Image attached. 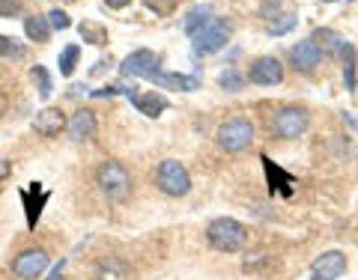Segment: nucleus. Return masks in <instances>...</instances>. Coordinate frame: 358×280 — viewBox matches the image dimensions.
<instances>
[{
	"instance_id": "nucleus-1",
	"label": "nucleus",
	"mask_w": 358,
	"mask_h": 280,
	"mask_svg": "<svg viewBox=\"0 0 358 280\" xmlns=\"http://www.w3.org/2000/svg\"><path fill=\"white\" fill-rule=\"evenodd\" d=\"M206 242L221 253H236L245 248L248 233H245V227L236 218H215L206 227Z\"/></svg>"
},
{
	"instance_id": "nucleus-2",
	"label": "nucleus",
	"mask_w": 358,
	"mask_h": 280,
	"mask_svg": "<svg viewBox=\"0 0 358 280\" xmlns=\"http://www.w3.org/2000/svg\"><path fill=\"white\" fill-rule=\"evenodd\" d=\"M155 185H159V191L167 197H185L192 191V176H188L182 161L164 159L159 164V170H155Z\"/></svg>"
},
{
	"instance_id": "nucleus-3",
	"label": "nucleus",
	"mask_w": 358,
	"mask_h": 280,
	"mask_svg": "<svg viewBox=\"0 0 358 280\" xmlns=\"http://www.w3.org/2000/svg\"><path fill=\"white\" fill-rule=\"evenodd\" d=\"M310 126V117L305 108H281L278 114L272 117L268 122V131H272V138H281V140H293V138H301V134L308 131Z\"/></svg>"
},
{
	"instance_id": "nucleus-4",
	"label": "nucleus",
	"mask_w": 358,
	"mask_h": 280,
	"mask_svg": "<svg viewBox=\"0 0 358 280\" xmlns=\"http://www.w3.org/2000/svg\"><path fill=\"white\" fill-rule=\"evenodd\" d=\"M215 138L224 152H242L245 147H251V140H254V122L245 117H230L227 122L218 126Z\"/></svg>"
},
{
	"instance_id": "nucleus-5",
	"label": "nucleus",
	"mask_w": 358,
	"mask_h": 280,
	"mask_svg": "<svg viewBox=\"0 0 358 280\" xmlns=\"http://www.w3.org/2000/svg\"><path fill=\"white\" fill-rule=\"evenodd\" d=\"M96 185L102 188V194H108V197H126V191L131 188V173L126 164L105 161V164H99V170H96Z\"/></svg>"
},
{
	"instance_id": "nucleus-6",
	"label": "nucleus",
	"mask_w": 358,
	"mask_h": 280,
	"mask_svg": "<svg viewBox=\"0 0 358 280\" xmlns=\"http://www.w3.org/2000/svg\"><path fill=\"white\" fill-rule=\"evenodd\" d=\"M227 36H230V24L224 18H209L203 27H200L192 42H194V54H215L227 45Z\"/></svg>"
},
{
	"instance_id": "nucleus-7",
	"label": "nucleus",
	"mask_w": 358,
	"mask_h": 280,
	"mask_svg": "<svg viewBox=\"0 0 358 280\" xmlns=\"http://www.w3.org/2000/svg\"><path fill=\"white\" fill-rule=\"evenodd\" d=\"M159 66H162L159 54L150 51V48H141V51H131L129 57L120 63V72L126 78H147V81H150L155 72H162Z\"/></svg>"
},
{
	"instance_id": "nucleus-8",
	"label": "nucleus",
	"mask_w": 358,
	"mask_h": 280,
	"mask_svg": "<svg viewBox=\"0 0 358 280\" xmlns=\"http://www.w3.org/2000/svg\"><path fill=\"white\" fill-rule=\"evenodd\" d=\"M48 268V253L42 248H27L13 260V274L21 280H36Z\"/></svg>"
},
{
	"instance_id": "nucleus-9",
	"label": "nucleus",
	"mask_w": 358,
	"mask_h": 280,
	"mask_svg": "<svg viewBox=\"0 0 358 280\" xmlns=\"http://www.w3.org/2000/svg\"><path fill=\"white\" fill-rule=\"evenodd\" d=\"M248 81L260 87H275L284 81V66L278 57H257L248 69Z\"/></svg>"
},
{
	"instance_id": "nucleus-10",
	"label": "nucleus",
	"mask_w": 358,
	"mask_h": 280,
	"mask_svg": "<svg viewBox=\"0 0 358 280\" xmlns=\"http://www.w3.org/2000/svg\"><path fill=\"white\" fill-rule=\"evenodd\" d=\"M346 272V256L341 251H326L320 253L310 265V277L313 280H338Z\"/></svg>"
},
{
	"instance_id": "nucleus-11",
	"label": "nucleus",
	"mask_w": 358,
	"mask_h": 280,
	"mask_svg": "<svg viewBox=\"0 0 358 280\" xmlns=\"http://www.w3.org/2000/svg\"><path fill=\"white\" fill-rule=\"evenodd\" d=\"M322 54L326 51H322L313 39H301L299 45L289 48V63H293L296 69H301V72H310V69H317V66L322 63Z\"/></svg>"
},
{
	"instance_id": "nucleus-12",
	"label": "nucleus",
	"mask_w": 358,
	"mask_h": 280,
	"mask_svg": "<svg viewBox=\"0 0 358 280\" xmlns=\"http://www.w3.org/2000/svg\"><path fill=\"white\" fill-rule=\"evenodd\" d=\"M126 96H129V102L138 108L143 117H152V119H155V117H162L164 110L171 108V102H167L162 93H155V89H152V93H138V89L131 87V89H126Z\"/></svg>"
},
{
	"instance_id": "nucleus-13",
	"label": "nucleus",
	"mask_w": 358,
	"mask_h": 280,
	"mask_svg": "<svg viewBox=\"0 0 358 280\" xmlns=\"http://www.w3.org/2000/svg\"><path fill=\"white\" fill-rule=\"evenodd\" d=\"M48 197H51V191H45L39 182H30V188L21 191V203H24V215H27V227L30 230L36 227V221L42 215V206L48 203Z\"/></svg>"
},
{
	"instance_id": "nucleus-14",
	"label": "nucleus",
	"mask_w": 358,
	"mask_h": 280,
	"mask_svg": "<svg viewBox=\"0 0 358 280\" xmlns=\"http://www.w3.org/2000/svg\"><path fill=\"white\" fill-rule=\"evenodd\" d=\"M66 126H69V119H66L60 108H45L33 117V128H36V134H42V138H57Z\"/></svg>"
},
{
	"instance_id": "nucleus-15",
	"label": "nucleus",
	"mask_w": 358,
	"mask_h": 280,
	"mask_svg": "<svg viewBox=\"0 0 358 280\" xmlns=\"http://www.w3.org/2000/svg\"><path fill=\"white\" fill-rule=\"evenodd\" d=\"M66 131H69L72 140H90V138H96V114L90 108L75 110L72 119H69V126H66Z\"/></svg>"
},
{
	"instance_id": "nucleus-16",
	"label": "nucleus",
	"mask_w": 358,
	"mask_h": 280,
	"mask_svg": "<svg viewBox=\"0 0 358 280\" xmlns=\"http://www.w3.org/2000/svg\"><path fill=\"white\" fill-rule=\"evenodd\" d=\"M152 84H159L164 89H182V93H194L200 89V75H179V72H155L150 78Z\"/></svg>"
},
{
	"instance_id": "nucleus-17",
	"label": "nucleus",
	"mask_w": 358,
	"mask_h": 280,
	"mask_svg": "<svg viewBox=\"0 0 358 280\" xmlns=\"http://www.w3.org/2000/svg\"><path fill=\"white\" fill-rule=\"evenodd\" d=\"M263 167H266V173H268V188H272V194L275 191H284V194H293V185H296V179L284 173L281 167H272V161L263 155Z\"/></svg>"
},
{
	"instance_id": "nucleus-18",
	"label": "nucleus",
	"mask_w": 358,
	"mask_h": 280,
	"mask_svg": "<svg viewBox=\"0 0 358 280\" xmlns=\"http://www.w3.org/2000/svg\"><path fill=\"white\" fill-rule=\"evenodd\" d=\"M209 18H212V9H209L206 3H197V6H192V9L185 13V18H182V30L188 33V36H194V33L203 27Z\"/></svg>"
},
{
	"instance_id": "nucleus-19",
	"label": "nucleus",
	"mask_w": 358,
	"mask_h": 280,
	"mask_svg": "<svg viewBox=\"0 0 358 280\" xmlns=\"http://www.w3.org/2000/svg\"><path fill=\"white\" fill-rule=\"evenodd\" d=\"M24 33H27V39L30 42H48L51 36V24H48V15H30L24 21Z\"/></svg>"
},
{
	"instance_id": "nucleus-20",
	"label": "nucleus",
	"mask_w": 358,
	"mask_h": 280,
	"mask_svg": "<svg viewBox=\"0 0 358 280\" xmlns=\"http://www.w3.org/2000/svg\"><path fill=\"white\" fill-rule=\"evenodd\" d=\"M341 60H343V81H346V89H355V48L350 42L341 45Z\"/></svg>"
},
{
	"instance_id": "nucleus-21",
	"label": "nucleus",
	"mask_w": 358,
	"mask_h": 280,
	"mask_svg": "<svg viewBox=\"0 0 358 280\" xmlns=\"http://www.w3.org/2000/svg\"><path fill=\"white\" fill-rule=\"evenodd\" d=\"M78 57H81V48H78V45H66V48L60 51L57 66H60V75H63V78H69V75L75 72Z\"/></svg>"
},
{
	"instance_id": "nucleus-22",
	"label": "nucleus",
	"mask_w": 358,
	"mask_h": 280,
	"mask_svg": "<svg viewBox=\"0 0 358 280\" xmlns=\"http://www.w3.org/2000/svg\"><path fill=\"white\" fill-rule=\"evenodd\" d=\"M99 280H122V274H126V265H122L120 260H114V256H108V260L99 263Z\"/></svg>"
},
{
	"instance_id": "nucleus-23",
	"label": "nucleus",
	"mask_w": 358,
	"mask_h": 280,
	"mask_svg": "<svg viewBox=\"0 0 358 280\" xmlns=\"http://www.w3.org/2000/svg\"><path fill=\"white\" fill-rule=\"evenodd\" d=\"M218 84H221L224 89H230V93H236V89L245 87V78H242L236 69H224L221 78H218Z\"/></svg>"
},
{
	"instance_id": "nucleus-24",
	"label": "nucleus",
	"mask_w": 358,
	"mask_h": 280,
	"mask_svg": "<svg viewBox=\"0 0 358 280\" xmlns=\"http://www.w3.org/2000/svg\"><path fill=\"white\" fill-rule=\"evenodd\" d=\"M81 39L90 42V45H105V42H108L105 30L96 27V24H81Z\"/></svg>"
},
{
	"instance_id": "nucleus-25",
	"label": "nucleus",
	"mask_w": 358,
	"mask_h": 280,
	"mask_svg": "<svg viewBox=\"0 0 358 280\" xmlns=\"http://www.w3.org/2000/svg\"><path fill=\"white\" fill-rule=\"evenodd\" d=\"M293 27H296V15H281V21H272L266 30H268V36H284Z\"/></svg>"
},
{
	"instance_id": "nucleus-26",
	"label": "nucleus",
	"mask_w": 358,
	"mask_h": 280,
	"mask_svg": "<svg viewBox=\"0 0 358 280\" xmlns=\"http://www.w3.org/2000/svg\"><path fill=\"white\" fill-rule=\"evenodd\" d=\"M33 78L39 81V96L48 98L51 96V75L45 72V66H36V69H33Z\"/></svg>"
},
{
	"instance_id": "nucleus-27",
	"label": "nucleus",
	"mask_w": 358,
	"mask_h": 280,
	"mask_svg": "<svg viewBox=\"0 0 358 280\" xmlns=\"http://www.w3.org/2000/svg\"><path fill=\"white\" fill-rule=\"evenodd\" d=\"M48 24H51L54 30H69L72 21H69V15H66L63 9H51V13H48Z\"/></svg>"
},
{
	"instance_id": "nucleus-28",
	"label": "nucleus",
	"mask_w": 358,
	"mask_h": 280,
	"mask_svg": "<svg viewBox=\"0 0 358 280\" xmlns=\"http://www.w3.org/2000/svg\"><path fill=\"white\" fill-rule=\"evenodd\" d=\"M179 0H147V6L152 9L155 15H171L173 9H176Z\"/></svg>"
},
{
	"instance_id": "nucleus-29",
	"label": "nucleus",
	"mask_w": 358,
	"mask_h": 280,
	"mask_svg": "<svg viewBox=\"0 0 358 280\" xmlns=\"http://www.w3.org/2000/svg\"><path fill=\"white\" fill-rule=\"evenodd\" d=\"M9 54H24V48H18L15 39H6V36H0V57H9Z\"/></svg>"
},
{
	"instance_id": "nucleus-30",
	"label": "nucleus",
	"mask_w": 358,
	"mask_h": 280,
	"mask_svg": "<svg viewBox=\"0 0 358 280\" xmlns=\"http://www.w3.org/2000/svg\"><path fill=\"white\" fill-rule=\"evenodd\" d=\"M266 263H268V256H266V253H254V256L248 253V260H245L242 268H245V272H254V268H260V265H266Z\"/></svg>"
},
{
	"instance_id": "nucleus-31",
	"label": "nucleus",
	"mask_w": 358,
	"mask_h": 280,
	"mask_svg": "<svg viewBox=\"0 0 358 280\" xmlns=\"http://www.w3.org/2000/svg\"><path fill=\"white\" fill-rule=\"evenodd\" d=\"M21 13V0H0V15H15Z\"/></svg>"
},
{
	"instance_id": "nucleus-32",
	"label": "nucleus",
	"mask_w": 358,
	"mask_h": 280,
	"mask_svg": "<svg viewBox=\"0 0 358 280\" xmlns=\"http://www.w3.org/2000/svg\"><path fill=\"white\" fill-rule=\"evenodd\" d=\"M63 268H66V260H60L57 265H51V274H48V280H60V277H63Z\"/></svg>"
},
{
	"instance_id": "nucleus-33",
	"label": "nucleus",
	"mask_w": 358,
	"mask_h": 280,
	"mask_svg": "<svg viewBox=\"0 0 358 280\" xmlns=\"http://www.w3.org/2000/svg\"><path fill=\"white\" fill-rule=\"evenodd\" d=\"M13 173V161H6V159H0V182H3V179Z\"/></svg>"
},
{
	"instance_id": "nucleus-34",
	"label": "nucleus",
	"mask_w": 358,
	"mask_h": 280,
	"mask_svg": "<svg viewBox=\"0 0 358 280\" xmlns=\"http://www.w3.org/2000/svg\"><path fill=\"white\" fill-rule=\"evenodd\" d=\"M105 3H108L110 9H126V6L131 3V0H105Z\"/></svg>"
},
{
	"instance_id": "nucleus-35",
	"label": "nucleus",
	"mask_w": 358,
	"mask_h": 280,
	"mask_svg": "<svg viewBox=\"0 0 358 280\" xmlns=\"http://www.w3.org/2000/svg\"><path fill=\"white\" fill-rule=\"evenodd\" d=\"M343 119H346V122H350V126H352V128H355V131H358V119H355V117H352V114H343Z\"/></svg>"
}]
</instances>
